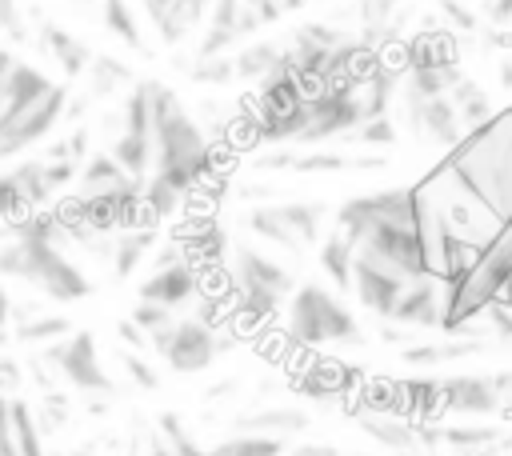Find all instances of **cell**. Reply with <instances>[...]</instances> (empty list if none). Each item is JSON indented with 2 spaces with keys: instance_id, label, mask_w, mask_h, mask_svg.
Instances as JSON below:
<instances>
[{
  "instance_id": "49",
  "label": "cell",
  "mask_w": 512,
  "mask_h": 456,
  "mask_svg": "<svg viewBox=\"0 0 512 456\" xmlns=\"http://www.w3.org/2000/svg\"><path fill=\"white\" fill-rule=\"evenodd\" d=\"M244 12H248L260 28H268V24H276V20L284 16V0H244Z\"/></svg>"
},
{
  "instance_id": "51",
  "label": "cell",
  "mask_w": 512,
  "mask_h": 456,
  "mask_svg": "<svg viewBox=\"0 0 512 456\" xmlns=\"http://www.w3.org/2000/svg\"><path fill=\"white\" fill-rule=\"evenodd\" d=\"M116 336H120V344L132 348V352H144V348H148V332H144L140 324H132V320H120V324H116Z\"/></svg>"
},
{
  "instance_id": "25",
  "label": "cell",
  "mask_w": 512,
  "mask_h": 456,
  "mask_svg": "<svg viewBox=\"0 0 512 456\" xmlns=\"http://www.w3.org/2000/svg\"><path fill=\"white\" fill-rule=\"evenodd\" d=\"M308 428V412L300 408H260V412H248L236 420V432L244 436H272V440H288V436H300Z\"/></svg>"
},
{
  "instance_id": "42",
  "label": "cell",
  "mask_w": 512,
  "mask_h": 456,
  "mask_svg": "<svg viewBox=\"0 0 512 456\" xmlns=\"http://www.w3.org/2000/svg\"><path fill=\"white\" fill-rule=\"evenodd\" d=\"M44 160H68V164H84L88 160V128H72L68 136L52 140Z\"/></svg>"
},
{
  "instance_id": "7",
  "label": "cell",
  "mask_w": 512,
  "mask_h": 456,
  "mask_svg": "<svg viewBox=\"0 0 512 456\" xmlns=\"http://www.w3.org/2000/svg\"><path fill=\"white\" fill-rule=\"evenodd\" d=\"M232 284H236L240 312L256 316V320L276 316L296 292V276L276 256H268L252 244H240L236 256H232Z\"/></svg>"
},
{
  "instance_id": "46",
  "label": "cell",
  "mask_w": 512,
  "mask_h": 456,
  "mask_svg": "<svg viewBox=\"0 0 512 456\" xmlns=\"http://www.w3.org/2000/svg\"><path fill=\"white\" fill-rule=\"evenodd\" d=\"M484 316H488V328H492V344L512 352V308L504 300H492V304H484Z\"/></svg>"
},
{
  "instance_id": "34",
  "label": "cell",
  "mask_w": 512,
  "mask_h": 456,
  "mask_svg": "<svg viewBox=\"0 0 512 456\" xmlns=\"http://www.w3.org/2000/svg\"><path fill=\"white\" fill-rule=\"evenodd\" d=\"M140 200H144V212H148V220H152V224H160V220H172L188 196H184L180 188H172L164 176L148 172V176H144V188H140Z\"/></svg>"
},
{
  "instance_id": "36",
  "label": "cell",
  "mask_w": 512,
  "mask_h": 456,
  "mask_svg": "<svg viewBox=\"0 0 512 456\" xmlns=\"http://www.w3.org/2000/svg\"><path fill=\"white\" fill-rule=\"evenodd\" d=\"M180 248H184V256L192 260V264H212V260H220L224 256V248H228V236H224V228H216V224H196L184 240H176Z\"/></svg>"
},
{
  "instance_id": "52",
  "label": "cell",
  "mask_w": 512,
  "mask_h": 456,
  "mask_svg": "<svg viewBox=\"0 0 512 456\" xmlns=\"http://www.w3.org/2000/svg\"><path fill=\"white\" fill-rule=\"evenodd\" d=\"M484 16L492 24H512V0H484Z\"/></svg>"
},
{
  "instance_id": "59",
  "label": "cell",
  "mask_w": 512,
  "mask_h": 456,
  "mask_svg": "<svg viewBox=\"0 0 512 456\" xmlns=\"http://www.w3.org/2000/svg\"><path fill=\"white\" fill-rule=\"evenodd\" d=\"M356 456H388V452H356Z\"/></svg>"
},
{
  "instance_id": "13",
  "label": "cell",
  "mask_w": 512,
  "mask_h": 456,
  "mask_svg": "<svg viewBox=\"0 0 512 456\" xmlns=\"http://www.w3.org/2000/svg\"><path fill=\"white\" fill-rule=\"evenodd\" d=\"M356 252L380 260L384 268L400 272L404 280H416L424 272V248H420L416 224H372L356 240Z\"/></svg>"
},
{
  "instance_id": "57",
  "label": "cell",
  "mask_w": 512,
  "mask_h": 456,
  "mask_svg": "<svg viewBox=\"0 0 512 456\" xmlns=\"http://www.w3.org/2000/svg\"><path fill=\"white\" fill-rule=\"evenodd\" d=\"M140 4H144V12H148V20H156V16H160V12H164V8L172 4V0H140Z\"/></svg>"
},
{
  "instance_id": "21",
  "label": "cell",
  "mask_w": 512,
  "mask_h": 456,
  "mask_svg": "<svg viewBox=\"0 0 512 456\" xmlns=\"http://www.w3.org/2000/svg\"><path fill=\"white\" fill-rule=\"evenodd\" d=\"M396 412L424 424V420H440L444 416V392L436 376H412V380H396Z\"/></svg>"
},
{
  "instance_id": "35",
  "label": "cell",
  "mask_w": 512,
  "mask_h": 456,
  "mask_svg": "<svg viewBox=\"0 0 512 456\" xmlns=\"http://www.w3.org/2000/svg\"><path fill=\"white\" fill-rule=\"evenodd\" d=\"M100 20H104V28L120 44H128L132 52H148V44L140 36V20H136V12H132L128 0H100Z\"/></svg>"
},
{
  "instance_id": "26",
  "label": "cell",
  "mask_w": 512,
  "mask_h": 456,
  "mask_svg": "<svg viewBox=\"0 0 512 456\" xmlns=\"http://www.w3.org/2000/svg\"><path fill=\"white\" fill-rule=\"evenodd\" d=\"M316 264L320 272L328 276V284L336 292H352V264H356V244L340 232V228H328V236L320 240V252H316Z\"/></svg>"
},
{
  "instance_id": "58",
  "label": "cell",
  "mask_w": 512,
  "mask_h": 456,
  "mask_svg": "<svg viewBox=\"0 0 512 456\" xmlns=\"http://www.w3.org/2000/svg\"><path fill=\"white\" fill-rule=\"evenodd\" d=\"M300 4H308V0H284V12H288V8H300Z\"/></svg>"
},
{
  "instance_id": "53",
  "label": "cell",
  "mask_w": 512,
  "mask_h": 456,
  "mask_svg": "<svg viewBox=\"0 0 512 456\" xmlns=\"http://www.w3.org/2000/svg\"><path fill=\"white\" fill-rule=\"evenodd\" d=\"M144 456H176V452H172V448H168V440L152 428V432H148V440H144Z\"/></svg>"
},
{
  "instance_id": "50",
  "label": "cell",
  "mask_w": 512,
  "mask_h": 456,
  "mask_svg": "<svg viewBox=\"0 0 512 456\" xmlns=\"http://www.w3.org/2000/svg\"><path fill=\"white\" fill-rule=\"evenodd\" d=\"M0 36H12V40H20V36H24L20 0H0Z\"/></svg>"
},
{
  "instance_id": "31",
  "label": "cell",
  "mask_w": 512,
  "mask_h": 456,
  "mask_svg": "<svg viewBox=\"0 0 512 456\" xmlns=\"http://www.w3.org/2000/svg\"><path fill=\"white\" fill-rule=\"evenodd\" d=\"M208 8H212V0H172L152 24H156V32H160L164 44H180L208 16Z\"/></svg>"
},
{
  "instance_id": "38",
  "label": "cell",
  "mask_w": 512,
  "mask_h": 456,
  "mask_svg": "<svg viewBox=\"0 0 512 456\" xmlns=\"http://www.w3.org/2000/svg\"><path fill=\"white\" fill-rule=\"evenodd\" d=\"M208 456H284V440H272V436H228L220 444L208 448Z\"/></svg>"
},
{
  "instance_id": "23",
  "label": "cell",
  "mask_w": 512,
  "mask_h": 456,
  "mask_svg": "<svg viewBox=\"0 0 512 456\" xmlns=\"http://www.w3.org/2000/svg\"><path fill=\"white\" fill-rule=\"evenodd\" d=\"M488 344H492V340H484L480 332H472V336H448V340H436V344H404L400 360H408V364H416V368H432V364L480 356Z\"/></svg>"
},
{
  "instance_id": "19",
  "label": "cell",
  "mask_w": 512,
  "mask_h": 456,
  "mask_svg": "<svg viewBox=\"0 0 512 456\" xmlns=\"http://www.w3.org/2000/svg\"><path fill=\"white\" fill-rule=\"evenodd\" d=\"M360 432L388 456H428L420 444V424L400 412H360Z\"/></svg>"
},
{
  "instance_id": "3",
  "label": "cell",
  "mask_w": 512,
  "mask_h": 456,
  "mask_svg": "<svg viewBox=\"0 0 512 456\" xmlns=\"http://www.w3.org/2000/svg\"><path fill=\"white\" fill-rule=\"evenodd\" d=\"M444 164L508 224L512 220V108L460 136Z\"/></svg>"
},
{
  "instance_id": "27",
  "label": "cell",
  "mask_w": 512,
  "mask_h": 456,
  "mask_svg": "<svg viewBox=\"0 0 512 456\" xmlns=\"http://www.w3.org/2000/svg\"><path fill=\"white\" fill-rule=\"evenodd\" d=\"M132 84H136L132 80V68L124 60L108 56V52H96L92 64H88V72H84V96L88 100H112V96H120Z\"/></svg>"
},
{
  "instance_id": "33",
  "label": "cell",
  "mask_w": 512,
  "mask_h": 456,
  "mask_svg": "<svg viewBox=\"0 0 512 456\" xmlns=\"http://www.w3.org/2000/svg\"><path fill=\"white\" fill-rule=\"evenodd\" d=\"M12 444H16V456H48L44 448V428L36 420V408L24 400V396H12Z\"/></svg>"
},
{
  "instance_id": "43",
  "label": "cell",
  "mask_w": 512,
  "mask_h": 456,
  "mask_svg": "<svg viewBox=\"0 0 512 456\" xmlns=\"http://www.w3.org/2000/svg\"><path fill=\"white\" fill-rule=\"evenodd\" d=\"M128 320H132V324H140V328L152 336V332L168 328V324L176 320V312H172V308H164V304H152V300H136V304H132V312H128Z\"/></svg>"
},
{
  "instance_id": "5",
  "label": "cell",
  "mask_w": 512,
  "mask_h": 456,
  "mask_svg": "<svg viewBox=\"0 0 512 456\" xmlns=\"http://www.w3.org/2000/svg\"><path fill=\"white\" fill-rule=\"evenodd\" d=\"M80 176V164L68 160H36L24 156L12 168L0 172V224L32 212V208H48L60 192H68Z\"/></svg>"
},
{
  "instance_id": "56",
  "label": "cell",
  "mask_w": 512,
  "mask_h": 456,
  "mask_svg": "<svg viewBox=\"0 0 512 456\" xmlns=\"http://www.w3.org/2000/svg\"><path fill=\"white\" fill-rule=\"evenodd\" d=\"M500 88H504V92H512V56H504V60H500Z\"/></svg>"
},
{
  "instance_id": "2",
  "label": "cell",
  "mask_w": 512,
  "mask_h": 456,
  "mask_svg": "<svg viewBox=\"0 0 512 456\" xmlns=\"http://www.w3.org/2000/svg\"><path fill=\"white\" fill-rule=\"evenodd\" d=\"M68 100H72L68 84L52 80L48 72L16 56L8 72V88H4V108H0V164L44 144L64 120Z\"/></svg>"
},
{
  "instance_id": "11",
  "label": "cell",
  "mask_w": 512,
  "mask_h": 456,
  "mask_svg": "<svg viewBox=\"0 0 512 456\" xmlns=\"http://www.w3.org/2000/svg\"><path fill=\"white\" fill-rule=\"evenodd\" d=\"M372 224H416L412 212V188H380L352 196L336 208V228L356 244Z\"/></svg>"
},
{
  "instance_id": "20",
  "label": "cell",
  "mask_w": 512,
  "mask_h": 456,
  "mask_svg": "<svg viewBox=\"0 0 512 456\" xmlns=\"http://www.w3.org/2000/svg\"><path fill=\"white\" fill-rule=\"evenodd\" d=\"M40 48H44L48 60L64 72V80H84L92 56H96L76 32H68V28L56 24V20H40Z\"/></svg>"
},
{
  "instance_id": "60",
  "label": "cell",
  "mask_w": 512,
  "mask_h": 456,
  "mask_svg": "<svg viewBox=\"0 0 512 456\" xmlns=\"http://www.w3.org/2000/svg\"><path fill=\"white\" fill-rule=\"evenodd\" d=\"M504 304H508V308H512V296H504Z\"/></svg>"
},
{
  "instance_id": "55",
  "label": "cell",
  "mask_w": 512,
  "mask_h": 456,
  "mask_svg": "<svg viewBox=\"0 0 512 456\" xmlns=\"http://www.w3.org/2000/svg\"><path fill=\"white\" fill-rule=\"evenodd\" d=\"M12 296H8V288L0 284V328H12Z\"/></svg>"
},
{
  "instance_id": "54",
  "label": "cell",
  "mask_w": 512,
  "mask_h": 456,
  "mask_svg": "<svg viewBox=\"0 0 512 456\" xmlns=\"http://www.w3.org/2000/svg\"><path fill=\"white\" fill-rule=\"evenodd\" d=\"M288 456H340L332 444H300V448H292Z\"/></svg>"
},
{
  "instance_id": "15",
  "label": "cell",
  "mask_w": 512,
  "mask_h": 456,
  "mask_svg": "<svg viewBox=\"0 0 512 456\" xmlns=\"http://www.w3.org/2000/svg\"><path fill=\"white\" fill-rule=\"evenodd\" d=\"M444 312H448V284L432 272H420L416 280L404 284L388 320L416 332V328H444Z\"/></svg>"
},
{
  "instance_id": "29",
  "label": "cell",
  "mask_w": 512,
  "mask_h": 456,
  "mask_svg": "<svg viewBox=\"0 0 512 456\" xmlns=\"http://www.w3.org/2000/svg\"><path fill=\"white\" fill-rule=\"evenodd\" d=\"M280 60H284V44H280V40H268V36H256V40H248V44L232 56V64H236V80L260 84Z\"/></svg>"
},
{
  "instance_id": "16",
  "label": "cell",
  "mask_w": 512,
  "mask_h": 456,
  "mask_svg": "<svg viewBox=\"0 0 512 456\" xmlns=\"http://www.w3.org/2000/svg\"><path fill=\"white\" fill-rule=\"evenodd\" d=\"M444 412L456 416H500V372H460L440 380Z\"/></svg>"
},
{
  "instance_id": "28",
  "label": "cell",
  "mask_w": 512,
  "mask_h": 456,
  "mask_svg": "<svg viewBox=\"0 0 512 456\" xmlns=\"http://www.w3.org/2000/svg\"><path fill=\"white\" fill-rule=\"evenodd\" d=\"M124 180H132V176L112 160V152H92V156L80 164V176H76V184H72V196H100V192L120 188Z\"/></svg>"
},
{
  "instance_id": "14",
  "label": "cell",
  "mask_w": 512,
  "mask_h": 456,
  "mask_svg": "<svg viewBox=\"0 0 512 456\" xmlns=\"http://www.w3.org/2000/svg\"><path fill=\"white\" fill-rule=\"evenodd\" d=\"M356 124H360V100L352 84H328L308 100V120L296 144H320L340 132H352Z\"/></svg>"
},
{
  "instance_id": "40",
  "label": "cell",
  "mask_w": 512,
  "mask_h": 456,
  "mask_svg": "<svg viewBox=\"0 0 512 456\" xmlns=\"http://www.w3.org/2000/svg\"><path fill=\"white\" fill-rule=\"evenodd\" d=\"M188 80L204 84V88H220V84L236 80V64H232V56H196L188 68Z\"/></svg>"
},
{
  "instance_id": "4",
  "label": "cell",
  "mask_w": 512,
  "mask_h": 456,
  "mask_svg": "<svg viewBox=\"0 0 512 456\" xmlns=\"http://www.w3.org/2000/svg\"><path fill=\"white\" fill-rule=\"evenodd\" d=\"M288 340L296 348H332V344H364V332L352 308L332 288L304 284L288 300Z\"/></svg>"
},
{
  "instance_id": "12",
  "label": "cell",
  "mask_w": 512,
  "mask_h": 456,
  "mask_svg": "<svg viewBox=\"0 0 512 456\" xmlns=\"http://www.w3.org/2000/svg\"><path fill=\"white\" fill-rule=\"evenodd\" d=\"M400 108H404V128L428 144V148H440V152H452L464 136V124L452 108L448 96H420V92H408L400 88Z\"/></svg>"
},
{
  "instance_id": "17",
  "label": "cell",
  "mask_w": 512,
  "mask_h": 456,
  "mask_svg": "<svg viewBox=\"0 0 512 456\" xmlns=\"http://www.w3.org/2000/svg\"><path fill=\"white\" fill-rule=\"evenodd\" d=\"M404 284H408V280H404L400 272H392V268H384L380 260L356 252V264H352V292H356V300H360L368 312H376L380 320H388L392 308H396V300H400V292H404Z\"/></svg>"
},
{
  "instance_id": "48",
  "label": "cell",
  "mask_w": 512,
  "mask_h": 456,
  "mask_svg": "<svg viewBox=\"0 0 512 456\" xmlns=\"http://www.w3.org/2000/svg\"><path fill=\"white\" fill-rule=\"evenodd\" d=\"M24 388V364L8 352H0V396H16Z\"/></svg>"
},
{
  "instance_id": "8",
  "label": "cell",
  "mask_w": 512,
  "mask_h": 456,
  "mask_svg": "<svg viewBox=\"0 0 512 456\" xmlns=\"http://www.w3.org/2000/svg\"><path fill=\"white\" fill-rule=\"evenodd\" d=\"M328 216H332V208L324 200H284V204L248 208L244 224L260 240H268V244H276V248H284L292 256H304L308 248H316L328 236V228H324Z\"/></svg>"
},
{
  "instance_id": "24",
  "label": "cell",
  "mask_w": 512,
  "mask_h": 456,
  "mask_svg": "<svg viewBox=\"0 0 512 456\" xmlns=\"http://www.w3.org/2000/svg\"><path fill=\"white\" fill-rule=\"evenodd\" d=\"M160 232L156 228H124L112 236V252H108V264H112V276L116 280H128L156 248Z\"/></svg>"
},
{
  "instance_id": "32",
  "label": "cell",
  "mask_w": 512,
  "mask_h": 456,
  "mask_svg": "<svg viewBox=\"0 0 512 456\" xmlns=\"http://www.w3.org/2000/svg\"><path fill=\"white\" fill-rule=\"evenodd\" d=\"M352 384H356V372H348V368L336 364V360H320V364H312V368L300 376V392L312 396V400H332V396L348 392Z\"/></svg>"
},
{
  "instance_id": "41",
  "label": "cell",
  "mask_w": 512,
  "mask_h": 456,
  "mask_svg": "<svg viewBox=\"0 0 512 456\" xmlns=\"http://www.w3.org/2000/svg\"><path fill=\"white\" fill-rule=\"evenodd\" d=\"M348 140L360 144V148H388V144L396 140V124H392L388 116H376V120L356 124V128L348 132Z\"/></svg>"
},
{
  "instance_id": "18",
  "label": "cell",
  "mask_w": 512,
  "mask_h": 456,
  "mask_svg": "<svg viewBox=\"0 0 512 456\" xmlns=\"http://www.w3.org/2000/svg\"><path fill=\"white\" fill-rule=\"evenodd\" d=\"M200 296V272L188 256L172 260V264H156L152 276H144L136 300H152V304H164V308H184Z\"/></svg>"
},
{
  "instance_id": "30",
  "label": "cell",
  "mask_w": 512,
  "mask_h": 456,
  "mask_svg": "<svg viewBox=\"0 0 512 456\" xmlns=\"http://www.w3.org/2000/svg\"><path fill=\"white\" fill-rule=\"evenodd\" d=\"M448 100H452V108H456V116H460V124H464V132H472V128H480V124H488L492 116H496V108H492V100H488V92L472 80V76H460L456 84H452V92H448Z\"/></svg>"
},
{
  "instance_id": "44",
  "label": "cell",
  "mask_w": 512,
  "mask_h": 456,
  "mask_svg": "<svg viewBox=\"0 0 512 456\" xmlns=\"http://www.w3.org/2000/svg\"><path fill=\"white\" fill-rule=\"evenodd\" d=\"M340 168H352V156H344V152H296V164H292V172H340Z\"/></svg>"
},
{
  "instance_id": "9",
  "label": "cell",
  "mask_w": 512,
  "mask_h": 456,
  "mask_svg": "<svg viewBox=\"0 0 512 456\" xmlns=\"http://www.w3.org/2000/svg\"><path fill=\"white\" fill-rule=\"evenodd\" d=\"M36 360H40L44 368H52V376H56L60 384L76 388V392L88 396V400H112V392H116V380L104 372L96 336H92L88 328H72L64 340L44 344Z\"/></svg>"
},
{
  "instance_id": "39",
  "label": "cell",
  "mask_w": 512,
  "mask_h": 456,
  "mask_svg": "<svg viewBox=\"0 0 512 456\" xmlns=\"http://www.w3.org/2000/svg\"><path fill=\"white\" fill-rule=\"evenodd\" d=\"M156 432L168 440V448H172L176 456H208V448L184 428V420H180L176 412H160V416H156Z\"/></svg>"
},
{
  "instance_id": "61",
  "label": "cell",
  "mask_w": 512,
  "mask_h": 456,
  "mask_svg": "<svg viewBox=\"0 0 512 456\" xmlns=\"http://www.w3.org/2000/svg\"><path fill=\"white\" fill-rule=\"evenodd\" d=\"M508 456H512V452H508Z\"/></svg>"
},
{
  "instance_id": "37",
  "label": "cell",
  "mask_w": 512,
  "mask_h": 456,
  "mask_svg": "<svg viewBox=\"0 0 512 456\" xmlns=\"http://www.w3.org/2000/svg\"><path fill=\"white\" fill-rule=\"evenodd\" d=\"M72 332V320L68 316H28V320H16L12 324V340L16 344H52V340H64Z\"/></svg>"
},
{
  "instance_id": "45",
  "label": "cell",
  "mask_w": 512,
  "mask_h": 456,
  "mask_svg": "<svg viewBox=\"0 0 512 456\" xmlns=\"http://www.w3.org/2000/svg\"><path fill=\"white\" fill-rule=\"evenodd\" d=\"M120 364H124V372H128V380L136 384V388H144V392H152V388H160V372L140 356V352H132V348H120Z\"/></svg>"
},
{
  "instance_id": "22",
  "label": "cell",
  "mask_w": 512,
  "mask_h": 456,
  "mask_svg": "<svg viewBox=\"0 0 512 456\" xmlns=\"http://www.w3.org/2000/svg\"><path fill=\"white\" fill-rule=\"evenodd\" d=\"M240 12H244L240 0H212V8H208V28H204V40H200L196 56H224L232 44H240V40H244V32H240Z\"/></svg>"
},
{
  "instance_id": "1",
  "label": "cell",
  "mask_w": 512,
  "mask_h": 456,
  "mask_svg": "<svg viewBox=\"0 0 512 456\" xmlns=\"http://www.w3.org/2000/svg\"><path fill=\"white\" fill-rule=\"evenodd\" d=\"M144 88L152 104V140H156L152 172L188 196L216 172V148L200 128V120H192V112L164 80H144Z\"/></svg>"
},
{
  "instance_id": "47",
  "label": "cell",
  "mask_w": 512,
  "mask_h": 456,
  "mask_svg": "<svg viewBox=\"0 0 512 456\" xmlns=\"http://www.w3.org/2000/svg\"><path fill=\"white\" fill-rule=\"evenodd\" d=\"M440 16L448 20V28H452L456 36H464V32L476 28V12H468L460 0H440Z\"/></svg>"
},
{
  "instance_id": "6",
  "label": "cell",
  "mask_w": 512,
  "mask_h": 456,
  "mask_svg": "<svg viewBox=\"0 0 512 456\" xmlns=\"http://www.w3.org/2000/svg\"><path fill=\"white\" fill-rule=\"evenodd\" d=\"M464 76L460 68V44L452 28H432L416 32L404 40V60H400V88L420 92V96H448L452 84Z\"/></svg>"
},
{
  "instance_id": "10",
  "label": "cell",
  "mask_w": 512,
  "mask_h": 456,
  "mask_svg": "<svg viewBox=\"0 0 512 456\" xmlns=\"http://www.w3.org/2000/svg\"><path fill=\"white\" fill-rule=\"evenodd\" d=\"M148 344H152V352H156L172 372H180V376L204 372V368L220 356V348H224V340L216 336V328H212L208 320H200V316H180V320H172L168 328L152 332Z\"/></svg>"
}]
</instances>
